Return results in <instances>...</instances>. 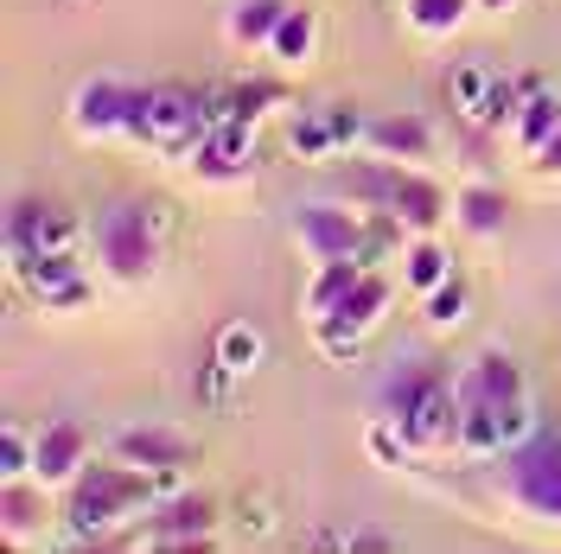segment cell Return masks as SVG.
Wrapping results in <instances>:
<instances>
[{
	"label": "cell",
	"mask_w": 561,
	"mask_h": 554,
	"mask_svg": "<svg viewBox=\"0 0 561 554\" xmlns=\"http://www.w3.org/2000/svg\"><path fill=\"white\" fill-rule=\"evenodd\" d=\"M147 223H153V236L167 243V236H173V205H160V198H147Z\"/></svg>",
	"instance_id": "36"
},
{
	"label": "cell",
	"mask_w": 561,
	"mask_h": 554,
	"mask_svg": "<svg viewBox=\"0 0 561 554\" xmlns=\"http://www.w3.org/2000/svg\"><path fill=\"white\" fill-rule=\"evenodd\" d=\"M504 490L536 522H561V434L536 427L524 447L504 452Z\"/></svg>",
	"instance_id": "3"
},
{
	"label": "cell",
	"mask_w": 561,
	"mask_h": 554,
	"mask_svg": "<svg viewBox=\"0 0 561 554\" xmlns=\"http://www.w3.org/2000/svg\"><path fill=\"white\" fill-rule=\"evenodd\" d=\"M524 83H529V96H524V108H517V122H511V140H517V153L536 160L561 128V96L549 83H536V77H524Z\"/></svg>",
	"instance_id": "18"
},
{
	"label": "cell",
	"mask_w": 561,
	"mask_h": 554,
	"mask_svg": "<svg viewBox=\"0 0 561 554\" xmlns=\"http://www.w3.org/2000/svg\"><path fill=\"white\" fill-rule=\"evenodd\" d=\"M517 0H479V13H511Z\"/></svg>",
	"instance_id": "38"
},
{
	"label": "cell",
	"mask_w": 561,
	"mask_h": 554,
	"mask_svg": "<svg viewBox=\"0 0 561 554\" xmlns=\"http://www.w3.org/2000/svg\"><path fill=\"white\" fill-rule=\"evenodd\" d=\"M230 90H237V122H249V128H255L268 108L294 103V96H287V83H275V77H249V83H230Z\"/></svg>",
	"instance_id": "30"
},
{
	"label": "cell",
	"mask_w": 561,
	"mask_h": 554,
	"mask_svg": "<svg viewBox=\"0 0 561 554\" xmlns=\"http://www.w3.org/2000/svg\"><path fill=\"white\" fill-rule=\"evenodd\" d=\"M243 535H249V542H268V535H275V504H268V497H249V504H243Z\"/></svg>",
	"instance_id": "35"
},
{
	"label": "cell",
	"mask_w": 561,
	"mask_h": 554,
	"mask_svg": "<svg viewBox=\"0 0 561 554\" xmlns=\"http://www.w3.org/2000/svg\"><path fill=\"white\" fill-rule=\"evenodd\" d=\"M364 236H370V223H364V210H345V205H300L294 217V243L307 262H345V255H364Z\"/></svg>",
	"instance_id": "7"
},
{
	"label": "cell",
	"mask_w": 561,
	"mask_h": 554,
	"mask_svg": "<svg viewBox=\"0 0 561 554\" xmlns=\"http://www.w3.org/2000/svg\"><path fill=\"white\" fill-rule=\"evenodd\" d=\"M504 192H497V185H485V178H472V185H459V198H454V223L459 230H466V236H479V243H485V236H497V230H504Z\"/></svg>",
	"instance_id": "19"
},
{
	"label": "cell",
	"mask_w": 561,
	"mask_h": 554,
	"mask_svg": "<svg viewBox=\"0 0 561 554\" xmlns=\"http://www.w3.org/2000/svg\"><path fill=\"white\" fill-rule=\"evenodd\" d=\"M115 459H128V465H147V472H185L192 465V440L173 434V427H122L115 434Z\"/></svg>",
	"instance_id": "15"
},
{
	"label": "cell",
	"mask_w": 561,
	"mask_h": 554,
	"mask_svg": "<svg viewBox=\"0 0 561 554\" xmlns=\"http://www.w3.org/2000/svg\"><path fill=\"white\" fill-rule=\"evenodd\" d=\"M383 312H389V280L377 275V268H364L357 287L339 300V312H325V319H345V325H357V332H377V325H383Z\"/></svg>",
	"instance_id": "22"
},
{
	"label": "cell",
	"mask_w": 561,
	"mask_h": 554,
	"mask_svg": "<svg viewBox=\"0 0 561 554\" xmlns=\"http://www.w3.org/2000/svg\"><path fill=\"white\" fill-rule=\"evenodd\" d=\"M459 420H466V402H459V382L434 377L421 389L415 402H409V415H402V434L415 440L421 452L434 447H459Z\"/></svg>",
	"instance_id": "11"
},
{
	"label": "cell",
	"mask_w": 561,
	"mask_h": 554,
	"mask_svg": "<svg viewBox=\"0 0 561 554\" xmlns=\"http://www.w3.org/2000/svg\"><path fill=\"white\" fill-rule=\"evenodd\" d=\"M205 135H210L205 96H192V90H179V83H160V90L147 96V147H153V153L192 160Z\"/></svg>",
	"instance_id": "6"
},
{
	"label": "cell",
	"mask_w": 561,
	"mask_h": 554,
	"mask_svg": "<svg viewBox=\"0 0 561 554\" xmlns=\"http://www.w3.org/2000/svg\"><path fill=\"white\" fill-rule=\"evenodd\" d=\"M357 275H364V262H357V255H345V262H313L307 319H325V312H339V300H345L351 287H357Z\"/></svg>",
	"instance_id": "25"
},
{
	"label": "cell",
	"mask_w": 561,
	"mask_h": 554,
	"mask_svg": "<svg viewBox=\"0 0 561 554\" xmlns=\"http://www.w3.org/2000/svg\"><path fill=\"white\" fill-rule=\"evenodd\" d=\"M427 382H434V370H415V363H402V370H396V377L377 389V408H383L389 420H402V415H409V402H415Z\"/></svg>",
	"instance_id": "32"
},
{
	"label": "cell",
	"mask_w": 561,
	"mask_h": 554,
	"mask_svg": "<svg viewBox=\"0 0 561 554\" xmlns=\"http://www.w3.org/2000/svg\"><path fill=\"white\" fill-rule=\"evenodd\" d=\"M280 13H287V0H230L224 33H230V45H268Z\"/></svg>",
	"instance_id": "24"
},
{
	"label": "cell",
	"mask_w": 561,
	"mask_h": 554,
	"mask_svg": "<svg viewBox=\"0 0 561 554\" xmlns=\"http://www.w3.org/2000/svg\"><path fill=\"white\" fill-rule=\"evenodd\" d=\"M536 166H549V173H561V128H556V140H549V147L536 153Z\"/></svg>",
	"instance_id": "37"
},
{
	"label": "cell",
	"mask_w": 561,
	"mask_h": 554,
	"mask_svg": "<svg viewBox=\"0 0 561 554\" xmlns=\"http://www.w3.org/2000/svg\"><path fill=\"white\" fill-rule=\"evenodd\" d=\"M524 370H517V357L511 350H479L472 363H466V377H459V402H491V408H504V402H524Z\"/></svg>",
	"instance_id": "14"
},
{
	"label": "cell",
	"mask_w": 561,
	"mask_h": 554,
	"mask_svg": "<svg viewBox=\"0 0 561 554\" xmlns=\"http://www.w3.org/2000/svg\"><path fill=\"white\" fill-rule=\"evenodd\" d=\"M38 478H7V504H0V510H7V535H13V542H33V522L45 517V497H38Z\"/></svg>",
	"instance_id": "28"
},
{
	"label": "cell",
	"mask_w": 561,
	"mask_h": 554,
	"mask_svg": "<svg viewBox=\"0 0 561 554\" xmlns=\"http://www.w3.org/2000/svg\"><path fill=\"white\" fill-rule=\"evenodd\" d=\"M313 51H319V13H313V7H287V13H280V26H275V38H268V58L300 70Z\"/></svg>",
	"instance_id": "21"
},
{
	"label": "cell",
	"mask_w": 561,
	"mask_h": 554,
	"mask_svg": "<svg viewBox=\"0 0 561 554\" xmlns=\"http://www.w3.org/2000/svg\"><path fill=\"white\" fill-rule=\"evenodd\" d=\"M313 338H319V357L325 363H357V350H364L370 332H357L345 319H313Z\"/></svg>",
	"instance_id": "31"
},
{
	"label": "cell",
	"mask_w": 561,
	"mask_h": 554,
	"mask_svg": "<svg viewBox=\"0 0 561 554\" xmlns=\"http://www.w3.org/2000/svg\"><path fill=\"white\" fill-rule=\"evenodd\" d=\"M364 147L383 160H402V166H421V160H434V128L421 115H389V122H370Z\"/></svg>",
	"instance_id": "17"
},
{
	"label": "cell",
	"mask_w": 561,
	"mask_h": 554,
	"mask_svg": "<svg viewBox=\"0 0 561 554\" xmlns=\"http://www.w3.org/2000/svg\"><path fill=\"white\" fill-rule=\"evenodd\" d=\"M210 529H217V497L173 490V497L153 504V517L140 522V542H153V549H205Z\"/></svg>",
	"instance_id": "9"
},
{
	"label": "cell",
	"mask_w": 561,
	"mask_h": 554,
	"mask_svg": "<svg viewBox=\"0 0 561 554\" xmlns=\"http://www.w3.org/2000/svg\"><path fill=\"white\" fill-rule=\"evenodd\" d=\"M364 447H370V459H377V465H409V459H415V440H409V434H402V420H377V427H370V434H364Z\"/></svg>",
	"instance_id": "33"
},
{
	"label": "cell",
	"mask_w": 561,
	"mask_h": 554,
	"mask_svg": "<svg viewBox=\"0 0 561 554\" xmlns=\"http://www.w3.org/2000/svg\"><path fill=\"white\" fill-rule=\"evenodd\" d=\"M83 249V230L77 217L58 210L51 198H13L7 205V262H33V255H77Z\"/></svg>",
	"instance_id": "5"
},
{
	"label": "cell",
	"mask_w": 561,
	"mask_h": 554,
	"mask_svg": "<svg viewBox=\"0 0 561 554\" xmlns=\"http://www.w3.org/2000/svg\"><path fill=\"white\" fill-rule=\"evenodd\" d=\"M472 7H479V0H409L402 20H409V33H421V38H447V33L466 26Z\"/></svg>",
	"instance_id": "26"
},
{
	"label": "cell",
	"mask_w": 561,
	"mask_h": 554,
	"mask_svg": "<svg viewBox=\"0 0 561 554\" xmlns=\"http://www.w3.org/2000/svg\"><path fill=\"white\" fill-rule=\"evenodd\" d=\"M33 459H38V434H26V427L0 434V478H33Z\"/></svg>",
	"instance_id": "34"
},
{
	"label": "cell",
	"mask_w": 561,
	"mask_h": 554,
	"mask_svg": "<svg viewBox=\"0 0 561 554\" xmlns=\"http://www.w3.org/2000/svg\"><path fill=\"white\" fill-rule=\"evenodd\" d=\"M440 280H454V255H447V243L415 236V243L402 249V287H409V293H434Z\"/></svg>",
	"instance_id": "23"
},
{
	"label": "cell",
	"mask_w": 561,
	"mask_h": 554,
	"mask_svg": "<svg viewBox=\"0 0 561 554\" xmlns=\"http://www.w3.org/2000/svg\"><path fill=\"white\" fill-rule=\"evenodd\" d=\"M13 275H20V287L38 300V312H83L96 300L77 255H33V262H20Z\"/></svg>",
	"instance_id": "10"
},
{
	"label": "cell",
	"mask_w": 561,
	"mask_h": 554,
	"mask_svg": "<svg viewBox=\"0 0 561 554\" xmlns=\"http://www.w3.org/2000/svg\"><path fill=\"white\" fill-rule=\"evenodd\" d=\"M217 363H230L237 377H249L255 363H262V332L249 325V319H230V325H217V350H210Z\"/></svg>",
	"instance_id": "27"
},
{
	"label": "cell",
	"mask_w": 561,
	"mask_h": 554,
	"mask_svg": "<svg viewBox=\"0 0 561 554\" xmlns=\"http://www.w3.org/2000/svg\"><path fill=\"white\" fill-rule=\"evenodd\" d=\"M83 465H90V434H83L77 420H65V415L45 420V427H38V459H33V478H38V485H45V490L70 485Z\"/></svg>",
	"instance_id": "13"
},
{
	"label": "cell",
	"mask_w": 561,
	"mask_h": 554,
	"mask_svg": "<svg viewBox=\"0 0 561 554\" xmlns=\"http://www.w3.org/2000/svg\"><path fill=\"white\" fill-rule=\"evenodd\" d=\"M147 96L153 90H135L122 77H90L77 96H70V135L77 140H147Z\"/></svg>",
	"instance_id": "4"
},
{
	"label": "cell",
	"mask_w": 561,
	"mask_h": 554,
	"mask_svg": "<svg viewBox=\"0 0 561 554\" xmlns=\"http://www.w3.org/2000/svg\"><path fill=\"white\" fill-rule=\"evenodd\" d=\"M364 135H370V122H364L351 103L300 108V115L287 122V147H294V160H332V153H351Z\"/></svg>",
	"instance_id": "8"
},
{
	"label": "cell",
	"mask_w": 561,
	"mask_h": 554,
	"mask_svg": "<svg viewBox=\"0 0 561 554\" xmlns=\"http://www.w3.org/2000/svg\"><path fill=\"white\" fill-rule=\"evenodd\" d=\"M173 490H185L179 472H147V465H128V459H115V465H83L65 485V535L70 542H108L135 510H153V504L173 497Z\"/></svg>",
	"instance_id": "1"
},
{
	"label": "cell",
	"mask_w": 561,
	"mask_h": 554,
	"mask_svg": "<svg viewBox=\"0 0 561 554\" xmlns=\"http://www.w3.org/2000/svg\"><path fill=\"white\" fill-rule=\"evenodd\" d=\"M466 307H472V300H466V280H440V287H434V293H421V319H427V332H459V325H466Z\"/></svg>",
	"instance_id": "29"
},
{
	"label": "cell",
	"mask_w": 561,
	"mask_h": 554,
	"mask_svg": "<svg viewBox=\"0 0 561 554\" xmlns=\"http://www.w3.org/2000/svg\"><path fill=\"white\" fill-rule=\"evenodd\" d=\"M491 83H497V65L485 58H466V65L447 70V103L472 122V128H485V103H491Z\"/></svg>",
	"instance_id": "20"
},
{
	"label": "cell",
	"mask_w": 561,
	"mask_h": 554,
	"mask_svg": "<svg viewBox=\"0 0 561 554\" xmlns=\"http://www.w3.org/2000/svg\"><path fill=\"white\" fill-rule=\"evenodd\" d=\"M192 173L205 178V185H243L255 173V135H249V122L210 128L198 140V153H192Z\"/></svg>",
	"instance_id": "12"
},
{
	"label": "cell",
	"mask_w": 561,
	"mask_h": 554,
	"mask_svg": "<svg viewBox=\"0 0 561 554\" xmlns=\"http://www.w3.org/2000/svg\"><path fill=\"white\" fill-rule=\"evenodd\" d=\"M90 236H96V255L108 262V275L140 287V280H153L160 268V236H153V223H147V198H115V205L96 210V223H90Z\"/></svg>",
	"instance_id": "2"
},
{
	"label": "cell",
	"mask_w": 561,
	"mask_h": 554,
	"mask_svg": "<svg viewBox=\"0 0 561 554\" xmlns=\"http://www.w3.org/2000/svg\"><path fill=\"white\" fill-rule=\"evenodd\" d=\"M447 210H454V205H447V192H440L434 178L421 173V166H402V178H396V198H389V217H396L402 230H415V236H434Z\"/></svg>",
	"instance_id": "16"
}]
</instances>
